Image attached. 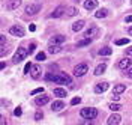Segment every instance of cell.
<instances>
[{"label":"cell","instance_id":"obj_6","mask_svg":"<svg viewBox=\"0 0 132 125\" xmlns=\"http://www.w3.org/2000/svg\"><path fill=\"white\" fill-rule=\"evenodd\" d=\"M41 11V5L39 3H36V5H27L26 6V14L27 15H35V14H38Z\"/></svg>","mask_w":132,"mask_h":125},{"label":"cell","instance_id":"obj_19","mask_svg":"<svg viewBox=\"0 0 132 125\" xmlns=\"http://www.w3.org/2000/svg\"><path fill=\"white\" fill-rule=\"evenodd\" d=\"M126 91V86L125 84H116L114 89H113V95H120V93H123Z\"/></svg>","mask_w":132,"mask_h":125},{"label":"cell","instance_id":"obj_23","mask_svg":"<svg viewBox=\"0 0 132 125\" xmlns=\"http://www.w3.org/2000/svg\"><path fill=\"white\" fill-rule=\"evenodd\" d=\"M78 14V9L71 6V8H66V17H75Z\"/></svg>","mask_w":132,"mask_h":125},{"label":"cell","instance_id":"obj_28","mask_svg":"<svg viewBox=\"0 0 132 125\" xmlns=\"http://www.w3.org/2000/svg\"><path fill=\"white\" fill-rule=\"evenodd\" d=\"M116 44H117V45H128V44H129V39H126V38H123V39H117Z\"/></svg>","mask_w":132,"mask_h":125},{"label":"cell","instance_id":"obj_3","mask_svg":"<svg viewBox=\"0 0 132 125\" xmlns=\"http://www.w3.org/2000/svg\"><path fill=\"white\" fill-rule=\"evenodd\" d=\"M80 115H81V117H84V119H95V117L98 116V110L93 107H86L82 108L81 112H80Z\"/></svg>","mask_w":132,"mask_h":125},{"label":"cell","instance_id":"obj_37","mask_svg":"<svg viewBox=\"0 0 132 125\" xmlns=\"http://www.w3.org/2000/svg\"><path fill=\"white\" fill-rule=\"evenodd\" d=\"M126 75H128V77H129V78H132V67L129 68V69H128V71H126Z\"/></svg>","mask_w":132,"mask_h":125},{"label":"cell","instance_id":"obj_7","mask_svg":"<svg viewBox=\"0 0 132 125\" xmlns=\"http://www.w3.org/2000/svg\"><path fill=\"white\" fill-rule=\"evenodd\" d=\"M120 121H122V116H120L119 113H116V112H114V115H111V116L108 117L107 124L108 125H119V124H120Z\"/></svg>","mask_w":132,"mask_h":125},{"label":"cell","instance_id":"obj_12","mask_svg":"<svg viewBox=\"0 0 132 125\" xmlns=\"http://www.w3.org/2000/svg\"><path fill=\"white\" fill-rule=\"evenodd\" d=\"M36 106H45V104H48L50 102V97L48 95H41V97H36Z\"/></svg>","mask_w":132,"mask_h":125},{"label":"cell","instance_id":"obj_13","mask_svg":"<svg viewBox=\"0 0 132 125\" xmlns=\"http://www.w3.org/2000/svg\"><path fill=\"white\" fill-rule=\"evenodd\" d=\"M132 65V60L129 57H125L122 60H119V68L120 69H128V68H131Z\"/></svg>","mask_w":132,"mask_h":125},{"label":"cell","instance_id":"obj_40","mask_svg":"<svg viewBox=\"0 0 132 125\" xmlns=\"http://www.w3.org/2000/svg\"><path fill=\"white\" fill-rule=\"evenodd\" d=\"M29 30H30V32H35V30H36V26H35V24H30V26H29Z\"/></svg>","mask_w":132,"mask_h":125},{"label":"cell","instance_id":"obj_4","mask_svg":"<svg viewBox=\"0 0 132 125\" xmlns=\"http://www.w3.org/2000/svg\"><path fill=\"white\" fill-rule=\"evenodd\" d=\"M86 72H89V67L86 63H80L74 68V75H77V77H82Z\"/></svg>","mask_w":132,"mask_h":125},{"label":"cell","instance_id":"obj_9","mask_svg":"<svg viewBox=\"0 0 132 125\" xmlns=\"http://www.w3.org/2000/svg\"><path fill=\"white\" fill-rule=\"evenodd\" d=\"M108 86H110V84H108L107 82H101V83H96V86H95V92H96V93H104V92L108 89Z\"/></svg>","mask_w":132,"mask_h":125},{"label":"cell","instance_id":"obj_32","mask_svg":"<svg viewBox=\"0 0 132 125\" xmlns=\"http://www.w3.org/2000/svg\"><path fill=\"white\" fill-rule=\"evenodd\" d=\"M38 93H44V89L42 87H38V89H33L32 95H38Z\"/></svg>","mask_w":132,"mask_h":125},{"label":"cell","instance_id":"obj_22","mask_svg":"<svg viewBox=\"0 0 132 125\" xmlns=\"http://www.w3.org/2000/svg\"><path fill=\"white\" fill-rule=\"evenodd\" d=\"M53 93H54L56 97L63 98V97H66V89H63V87H56V89L53 91Z\"/></svg>","mask_w":132,"mask_h":125},{"label":"cell","instance_id":"obj_20","mask_svg":"<svg viewBox=\"0 0 132 125\" xmlns=\"http://www.w3.org/2000/svg\"><path fill=\"white\" fill-rule=\"evenodd\" d=\"M84 24H86V23H84L82 20H78V21H75L74 24H72V30H74V32H80L82 27H84Z\"/></svg>","mask_w":132,"mask_h":125},{"label":"cell","instance_id":"obj_31","mask_svg":"<svg viewBox=\"0 0 132 125\" xmlns=\"http://www.w3.org/2000/svg\"><path fill=\"white\" fill-rule=\"evenodd\" d=\"M14 115H15V116H21V115H23V110H21V107H16L15 110H14Z\"/></svg>","mask_w":132,"mask_h":125},{"label":"cell","instance_id":"obj_2","mask_svg":"<svg viewBox=\"0 0 132 125\" xmlns=\"http://www.w3.org/2000/svg\"><path fill=\"white\" fill-rule=\"evenodd\" d=\"M27 54H29V50H26L24 47H18V50L15 51V54H14V57H12V62H14V63H20V62H23L26 59Z\"/></svg>","mask_w":132,"mask_h":125},{"label":"cell","instance_id":"obj_10","mask_svg":"<svg viewBox=\"0 0 132 125\" xmlns=\"http://www.w3.org/2000/svg\"><path fill=\"white\" fill-rule=\"evenodd\" d=\"M20 5H21V0H8L6 9H8V11H15V9H18Z\"/></svg>","mask_w":132,"mask_h":125},{"label":"cell","instance_id":"obj_41","mask_svg":"<svg viewBox=\"0 0 132 125\" xmlns=\"http://www.w3.org/2000/svg\"><path fill=\"white\" fill-rule=\"evenodd\" d=\"M125 21L126 23H132V15H128V17L125 18Z\"/></svg>","mask_w":132,"mask_h":125},{"label":"cell","instance_id":"obj_27","mask_svg":"<svg viewBox=\"0 0 132 125\" xmlns=\"http://www.w3.org/2000/svg\"><path fill=\"white\" fill-rule=\"evenodd\" d=\"M108 108L113 110V112H119V110L122 108V106H120V104H114V102H111V104L108 106Z\"/></svg>","mask_w":132,"mask_h":125},{"label":"cell","instance_id":"obj_43","mask_svg":"<svg viewBox=\"0 0 132 125\" xmlns=\"http://www.w3.org/2000/svg\"><path fill=\"white\" fill-rule=\"evenodd\" d=\"M128 33H129V35L132 36V27H129V29H128Z\"/></svg>","mask_w":132,"mask_h":125},{"label":"cell","instance_id":"obj_17","mask_svg":"<svg viewBox=\"0 0 132 125\" xmlns=\"http://www.w3.org/2000/svg\"><path fill=\"white\" fill-rule=\"evenodd\" d=\"M98 6V0H84V8L87 11H92Z\"/></svg>","mask_w":132,"mask_h":125},{"label":"cell","instance_id":"obj_42","mask_svg":"<svg viewBox=\"0 0 132 125\" xmlns=\"http://www.w3.org/2000/svg\"><path fill=\"white\" fill-rule=\"evenodd\" d=\"M113 100H114V101H119V100H120V97H119V95H113Z\"/></svg>","mask_w":132,"mask_h":125},{"label":"cell","instance_id":"obj_24","mask_svg":"<svg viewBox=\"0 0 132 125\" xmlns=\"http://www.w3.org/2000/svg\"><path fill=\"white\" fill-rule=\"evenodd\" d=\"M92 39L90 38H84V39H81V41L77 42V48H80V47H86V45H90Z\"/></svg>","mask_w":132,"mask_h":125},{"label":"cell","instance_id":"obj_8","mask_svg":"<svg viewBox=\"0 0 132 125\" xmlns=\"http://www.w3.org/2000/svg\"><path fill=\"white\" fill-rule=\"evenodd\" d=\"M41 72H42V68H41V65H33V67H32V69H30V75H32V77L35 78V80L41 77Z\"/></svg>","mask_w":132,"mask_h":125},{"label":"cell","instance_id":"obj_18","mask_svg":"<svg viewBox=\"0 0 132 125\" xmlns=\"http://www.w3.org/2000/svg\"><path fill=\"white\" fill-rule=\"evenodd\" d=\"M105 69H107V63H99L98 67L95 68V72H93V74L95 75H102L104 72H105Z\"/></svg>","mask_w":132,"mask_h":125},{"label":"cell","instance_id":"obj_33","mask_svg":"<svg viewBox=\"0 0 132 125\" xmlns=\"http://www.w3.org/2000/svg\"><path fill=\"white\" fill-rule=\"evenodd\" d=\"M32 67H33V65L30 63V62H29V63H27V65L24 67V72H26V74H29V72H30V69H32Z\"/></svg>","mask_w":132,"mask_h":125},{"label":"cell","instance_id":"obj_16","mask_svg":"<svg viewBox=\"0 0 132 125\" xmlns=\"http://www.w3.org/2000/svg\"><path fill=\"white\" fill-rule=\"evenodd\" d=\"M51 108H53V112H60V110H63V108H65V102H63V101H60V100L54 101V102L51 104Z\"/></svg>","mask_w":132,"mask_h":125},{"label":"cell","instance_id":"obj_15","mask_svg":"<svg viewBox=\"0 0 132 125\" xmlns=\"http://www.w3.org/2000/svg\"><path fill=\"white\" fill-rule=\"evenodd\" d=\"M65 36L63 35H56V36H53L51 39H50V44H56V45H60V44H63L65 42Z\"/></svg>","mask_w":132,"mask_h":125},{"label":"cell","instance_id":"obj_38","mask_svg":"<svg viewBox=\"0 0 132 125\" xmlns=\"http://www.w3.org/2000/svg\"><path fill=\"white\" fill-rule=\"evenodd\" d=\"M80 125H92V119H86L82 124H80Z\"/></svg>","mask_w":132,"mask_h":125},{"label":"cell","instance_id":"obj_36","mask_svg":"<svg viewBox=\"0 0 132 125\" xmlns=\"http://www.w3.org/2000/svg\"><path fill=\"white\" fill-rule=\"evenodd\" d=\"M0 125H8V122H6V117H5V116L0 117Z\"/></svg>","mask_w":132,"mask_h":125},{"label":"cell","instance_id":"obj_29","mask_svg":"<svg viewBox=\"0 0 132 125\" xmlns=\"http://www.w3.org/2000/svg\"><path fill=\"white\" fill-rule=\"evenodd\" d=\"M45 57H47V54L42 51V53H38L36 54V60H45Z\"/></svg>","mask_w":132,"mask_h":125},{"label":"cell","instance_id":"obj_5","mask_svg":"<svg viewBox=\"0 0 132 125\" xmlns=\"http://www.w3.org/2000/svg\"><path fill=\"white\" fill-rule=\"evenodd\" d=\"M9 33L12 35V36H16V38H23L24 36V29L21 26H12L9 29Z\"/></svg>","mask_w":132,"mask_h":125},{"label":"cell","instance_id":"obj_35","mask_svg":"<svg viewBox=\"0 0 132 125\" xmlns=\"http://www.w3.org/2000/svg\"><path fill=\"white\" fill-rule=\"evenodd\" d=\"M35 50H36V44H32V45L29 47V53L32 54V53H35Z\"/></svg>","mask_w":132,"mask_h":125},{"label":"cell","instance_id":"obj_39","mask_svg":"<svg viewBox=\"0 0 132 125\" xmlns=\"http://www.w3.org/2000/svg\"><path fill=\"white\" fill-rule=\"evenodd\" d=\"M126 56H132V47L126 48Z\"/></svg>","mask_w":132,"mask_h":125},{"label":"cell","instance_id":"obj_34","mask_svg":"<svg viewBox=\"0 0 132 125\" xmlns=\"http://www.w3.org/2000/svg\"><path fill=\"white\" fill-rule=\"evenodd\" d=\"M42 117H44V113H42V112H36V115H35V119H36V121H41Z\"/></svg>","mask_w":132,"mask_h":125},{"label":"cell","instance_id":"obj_25","mask_svg":"<svg viewBox=\"0 0 132 125\" xmlns=\"http://www.w3.org/2000/svg\"><path fill=\"white\" fill-rule=\"evenodd\" d=\"M107 15H108V9H105V8L99 9L98 12L95 14V17H96V18H105Z\"/></svg>","mask_w":132,"mask_h":125},{"label":"cell","instance_id":"obj_11","mask_svg":"<svg viewBox=\"0 0 132 125\" xmlns=\"http://www.w3.org/2000/svg\"><path fill=\"white\" fill-rule=\"evenodd\" d=\"M98 33H99L98 27H96V26H90V29H87V30H86L84 36H86V38H93V36H96Z\"/></svg>","mask_w":132,"mask_h":125},{"label":"cell","instance_id":"obj_30","mask_svg":"<svg viewBox=\"0 0 132 125\" xmlns=\"http://www.w3.org/2000/svg\"><path fill=\"white\" fill-rule=\"evenodd\" d=\"M80 102H81V98H80V97H75V98L71 100V104H72V106H77V104H80Z\"/></svg>","mask_w":132,"mask_h":125},{"label":"cell","instance_id":"obj_1","mask_svg":"<svg viewBox=\"0 0 132 125\" xmlns=\"http://www.w3.org/2000/svg\"><path fill=\"white\" fill-rule=\"evenodd\" d=\"M45 78L48 82H54L57 84H71V77L65 72H57V74H53V72H47L45 74Z\"/></svg>","mask_w":132,"mask_h":125},{"label":"cell","instance_id":"obj_21","mask_svg":"<svg viewBox=\"0 0 132 125\" xmlns=\"http://www.w3.org/2000/svg\"><path fill=\"white\" fill-rule=\"evenodd\" d=\"M60 50H62L60 45H56V44H50L48 45V53H51V54H56V53H59Z\"/></svg>","mask_w":132,"mask_h":125},{"label":"cell","instance_id":"obj_14","mask_svg":"<svg viewBox=\"0 0 132 125\" xmlns=\"http://www.w3.org/2000/svg\"><path fill=\"white\" fill-rule=\"evenodd\" d=\"M63 14H66V8H65V6H59V8L54 9V12H53L50 17H51V18H59V17H62Z\"/></svg>","mask_w":132,"mask_h":125},{"label":"cell","instance_id":"obj_26","mask_svg":"<svg viewBox=\"0 0 132 125\" xmlns=\"http://www.w3.org/2000/svg\"><path fill=\"white\" fill-rule=\"evenodd\" d=\"M111 53H113V50H111L110 47H104V48L99 50V54H101V56H110Z\"/></svg>","mask_w":132,"mask_h":125}]
</instances>
